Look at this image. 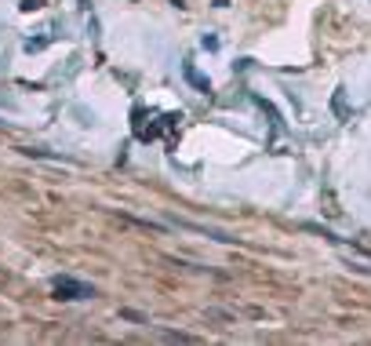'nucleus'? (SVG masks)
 I'll return each instance as SVG.
<instances>
[{"label":"nucleus","instance_id":"obj_2","mask_svg":"<svg viewBox=\"0 0 371 346\" xmlns=\"http://www.w3.org/2000/svg\"><path fill=\"white\" fill-rule=\"evenodd\" d=\"M182 70H186V77H190V84H193V88H200V91H211V84H208V77H200V73H197V70L190 66V62H186V66H182Z\"/></svg>","mask_w":371,"mask_h":346},{"label":"nucleus","instance_id":"obj_4","mask_svg":"<svg viewBox=\"0 0 371 346\" xmlns=\"http://www.w3.org/2000/svg\"><path fill=\"white\" fill-rule=\"evenodd\" d=\"M164 339H171V342H193V335H186V332H164Z\"/></svg>","mask_w":371,"mask_h":346},{"label":"nucleus","instance_id":"obj_3","mask_svg":"<svg viewBox=\"0 0 371 346\" xmlns=\"http://www.w3.org/2000/svg\"><path fill=\"white\" fill-rule=\"evenodd\" d=\"M335 113H338V117H350V110H346V88L335 91Z\"/></svg>","mask_w":371,"mask_h":346},{"label":"nucleus","instance_id":"obj_1","mask_svg":"<svg viewBox=\"0 0 371 346\" xmlns=\"http://www.w3.org/2000/svg\"><path fill=\"white\" fill-rule=\"evenodd\" d=\"M51 288H55L58 299H87V295H95V288L84 285V281H73V277H55Z\"/></svg>","mask_w":371,"mask_h":346}]
</instances>
